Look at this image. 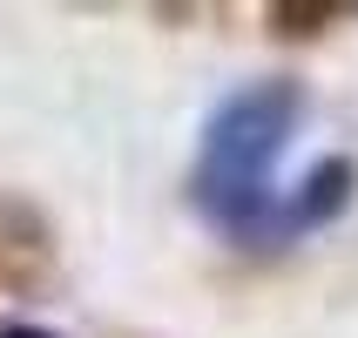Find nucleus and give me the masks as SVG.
I'll return each mask as SVG.
<instances>
[{
  "label": "nucleus",
  "mask_w": 358,
  "mask_h": 338,
  "mask_svg": "<svg viewBox=\"0 0 358 338\" xmlns=\"http://www.w3.org/2000/svg\"><path fill=\"white\" fill-rule=\"evenodd\" d=\"M352 183H358V169L345 156H331V162H318L311 176L291 190V197L278 203V244L284 237H304V230H318L324 217H338L345 203H352Z\"/></svg>",
  "instance_id": "2"
},
{
  "label": "nucleus",
  "mask_w": 358,
  "mask_h": 338,
  "mask_svg": "<svg viewBox=\"0 0 358 338\" xmlns=\"http://www.w3.org/2000/svg\"><path fill=\"white\" fill-rule=\"evenodd\" d=\"M0 338H55V332H41V325H14V332H0Z\"/></svg>",
  "instance_id": "3"
},
{
  "label": "nucleus",
  "mask_w": 358,
  "mask_h": 338,
  "mask_svg": "<svg viewBox=\"0 0 358 338\" xmlns=\"http://www.w3.org/2000/svg\"><path fill=\"white\" fill-rule=\"evenodd\" d=\"M298 122V88L291 81H257L230 95L210 115V136H203L196 176H189V197L217 230L250 244H278V190H271V162H278L284 136Z\"/></svg>",
  "instance_id": "1"
}]
</instances>
